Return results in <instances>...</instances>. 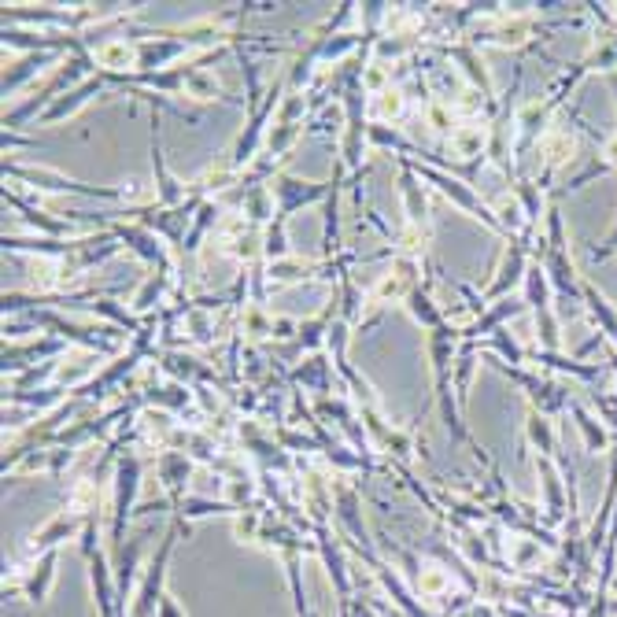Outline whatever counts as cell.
<instances>
[{"mask_svg": "<svg viewBox=\"0 0 617 617\" xmlns=\"http://www.w3.org/2000/svg\"><path fill=\"white\" fill-rule=\"evenodd\" d=\"M56 63H60V52H37V56H26L19 67H8V71H4V97H15L34 74L49 71Z\"/></svg>", "mask_w": 617, "mask_h": 617, "instance_id": "14", "label": "cell"}, {"mask_svg": "<svg viewBox=\"0 0 617 617\" xmlns=\"http://www.w3.org/2000/svg\"><path fill=\"white\" fill-rule=\"evenodd\" d=\"M159 617H185V610L178 606L174 595H163V603H159Z\"/></svg>", "mask_w": 617, "mask_h": 617, "instance_id": "26", "label": "cell"}, {"mask_svg": "<svg viewBox=\"0 0 617 617\" xmlns=\"http://www.w3.org/2000/svg\"><path fill=\"white\" fill-rule=\"evenodd\" d=\"M340 617H351V599H340Z\"/></svg>", "mask_w": 617, "mask_h": 617, "instance_id": "27", "label": "cell"}, {"mask_svg": "<svg viewBox=\"0 0 617 617\" xmlns=\"http://www.w3.org/2000/svg\"><path fill=\"white\" fill-rule=\"evenodd\" d=\"M189 533V521L174 510V518H170L167 533L159 540V551L152 555L145 569V581L137 584L134 599H130V610L126 617H159V603H163V595H167V562H170V551L178 544V536Z\"/></svg>", "mask_w": 617, "mask_h": 617, "instance_id": "2", "label": "cell"}, {"mask_svg": "<svg viewBox=\"0 0 617 617\" xmlns=\"http://www.w3.org/2000/svg\"><path fill=\"white\" fill-rule=\"evenodd\" d=\"M26 182L34 189H45V193H78V196H93V200H126V189H104V185H85L74 182L60 170L49 167H19V163H4V182Z\"/></svg>", "mask_w": 617, "mask_h": 617, "instance_id": "4", "label": "cell"}, {"mask_svg": "<svg viewBox=\"0 0 617 617\" xmlns=\"http://www.w3.org/2000/svg\"><path fill=\"white\" fill-rule=\"evenodd\" d=\"M56 566H60V551H45V555L30 566V573L23 577V592L30 603H45V599H49L52 584H56Z\"/></svg>", "mask_w": 617, "mask_h": 617, "instance_id": "13", "label": "cell"}, {"mask_svg": "<svg viewBox=\"0 0 617 617\" xmlns=\"http://www.w3.org/2000/svg\"><path fill=\"white\" fill-rule=\"evenodd\" d=\"M156 473H159V484L167 488V503H178V499H185V484H189V473H193V459L185 451L167 448L156 459Z\"/></svg>", "mask_w": 617, "mask_h": 617, "instance_id": "11", "label": "cell"}, {"mask_svg": "<svg viewBox=\"0 0 617 617\" xmlns=\"http://www.w3.org/2000/svg\"><path fill=\"white\" fill-rule=\"evenodd\" d=\"M141 477H145V459L137 451H126L115 459V473H111V558L119 555L126 544V521L134 514L137 492H141Z\"/></svg>", "mask_w": 617, "mask_h": 617, "instance_id": "3", "label": "cell"}, {"mask_svg": "<svg viewBox=\"0 0 617 617\" xmlns=\"http://www.w3.org/2000/svg\"><path fill=\"white\" fill-rule=\"evenodd\" d=\"M407 108V100H403L400 89H392L388 85L385 93H374V97H366V115L374 126H388V122H396Z\"/></svg>", "mask_w": 617, "mask_h": 617, "instance_id": "16", "label": "cell"}, {"mask_svg": "<svg viewBox=\"0 0 617 617\" xmlns=\"http://www.w3.org/2000/svg\"><path fill=\"white\" fill-rule=\"evenodd\" d=\"M448 56L455 63H462V71L470 74L473 89H481L484 97H492V82H488V71H484L481 52L473 49V45H455V49H448Z\"/></svg>", "mask_w": 617, "mask_h": 617, "instance_id": "18", "label": "cell"}, {"mask_svg": "<svg viewBox=\"0 0 617 617\" xmlns=\"http://www.w3.org/2000/svg\"><path fill=\"white\" fill-rule=\"evenodd\" d=\"M167 292H170V274H156V270H152V274L145 278V285L137 289L134 311H137V315H145V318L156 315V307L163 303V296H167Z\"/></svg>", "mask_w": 617, "mask_h": 617, "instance_id": "19", "label": "cell"}, {"mask_svg": "<svg viewBox=\"0 0 617 617\" xmlns=\"http://www.w3.org/2000/svg\"><path fill=\"white\" fill-rule=\"evenodd\" d=\"M525 436H529V444H533V448L540 451V455L555 459L558 440H555V429H551V422H547L544 414L529 411V422H525Z\"/></svg>", "mask_w": 617, "mask_h": 617, "instance_id": "21", "label": "cell"}, {"mask_svg": "<svg viewBox=\"0 0 617 617\" xmlns=\"http://www.w3.org/2000/svg\"><path fill=\"white\" fill-rule=\"evenodd\" d=\"M455 355H459V329L451 326H440L429 333V363H433V400H436V411H440V422H444V429L451 433V440L455 444H466V448L477 455V459L484 462V466H492V459H488V451H484V444H477L473 440V433L466 429V422H462V411H459V400L451 396V388H455V381H451V374H455Z\"/></svg>", "mask_w": 617, "mask_h": 617, "instance_id": "1", "label": "cell"}, {"mask_svg": "<svg viewBox=\"0 0 617 617\" xmlns=\"http://www.w3.org/2000/svg\"><path fill=\"white\" fill-rule=\"evenodd\" d=\"M292 385H303V392H315L318 400H326L333 392V363H326V355H311L303 366L285 370Z\"/></svg>", "mask_w": 617, "mask_h": 617, "instance_id": "12", "label": "cell"}, {"mask_svg": "<svg viewBox=\"0 0 617 617\" xmlns=\"http://www.w3.org/2000/svg\"><path fill=\"white\" fill-rule=\"evenodd\" d=\"M85 521H89V514H78V510H63V514H56V518L45 525V529H37L34 536H30V551H56L60 547V540H71V536H82Z\"/></svg>", "mask_w": 617, "mask_h": 617, "instance_id": "10", "label": "cell"}, {"mask_svg": "<svg viewBox=\"0 0 617 617\" xmlns=\"http://www.w3.org/2000/svg\"><path fill=\"white\" fill-rule=\"evenodd\" d=\"M573 148H577V141H573L569 130H562V134H547L544 145H540V152L547 156V174H551L555 167H562V163L573 156Z\"/></svg>", "mask_w": 617, "mask_h": 617, "instance_id": "22", "label": "cell"}, {"mask_svg": "<svg viewBox=\"0 0 617 617\" xmlns=\"http://www.w3.org/2000/svg\"><path fill=\"white\" fill-rule=\"evenodd\" d=\"M108 230L115 241L141 255L156 274H174V259H170L167 244H163V237L156 230H148L141 222H108Z\"/></svg>", "mask_w": 617, "mask_h": 617, "instance_id": "5", "label": "cell"}, {"mask_svg": "<svg viewBox=\"0 0 617 617\" xmlns=\"http://www.w3.org/2000/svg\"><path fill=\"white\" fill-rule=\"evenodd\" d=\"M422 178L414 174V167L407 159H400V193H403V207H407V226L418 233H429L433 226V215H429V200H425Z\"/></svg>", "mask_w": 617, "mask_h": 617, "instance_id": "8", "label": "cell"}, {"mask_svg": "<svg viewBox=\"0 0 617 617\" xmlns=\"http://www.w3.org/2000/svg\"><path fill=\"white\" fill-rule=\"evenodd\" d=\"M67 351V340L49 337V340H34V344H4V355H0V366L4 374H15V370H34L37 359H60Z\"/></svg>", "mask_w": 617, "mask_h": 617, "instance_id": "7", "label": "cell"}, {"mask_svg": "<svg viewBox=\"0 0 617 617\" xmlns=\"http://www.w3.org/2000/svg\"><path fill=\"white\" fill-rule=\"evenodd\" d=\"M152 167H156V185H159V193H156V204L159 207H182L189 196H185V185L174 178L167 170V163H163V145H159V115L152 111Z\"/></svg>", "mask_w": 617, "mask_h": 617, "instance_id": "9", "label": "cell"}, {"mask_svg": "<svg viewBox=\"0 0 617 617\" xmlns=\"http://www.w3.org/2000/svg\"><path fill=\"white\" fill-rule=\"evenodd\" d=\"M569 411H573V418H577V425H581L588 451H603L606 448V429H603V425L595 422V418L584 411V407H577V403H569Z\"/></svg>", "mask_w": 617, "mask_h": 617, "instance_id": "23", "label": "cell"}, {"mask_svg": "<svg viewBox=\"0 0 617 617\" xmlns=\"http://www.w3.org/2000/svg\"><path fill=\"white\" fill-rule=\"evenodd\" d=\"M496 363V370L499 374H507L510 381L518 388H525V396L533 400V411L536 414H555V411H562L569 403V396H566V388L558 385V381H544V377H533V374H525V370H518V366H510V363H503V359H492Z\"/></svg>", "mask_w": 617, "mask_h": 617, "instance_id": "6", "label": "cell"}, {"mask_svg": "<svg viewBox=\"0 0 617 617\" xmlns=\"http://www.w3.org/2000/svg\"><path fill=\"white\" fill-rule=\"evenodd\" d=\"M403 307H407L414 322H418L422 329H429V333H433V329H440V326H448V315H444V307H440V303L429 296V289H422V285H418V289L407 296V303H403Z\"/></svg>", "mask_w": 617, "mask_h": 617, "instance_id": "15", "label": "cell"}, {"mask_svg": "<svg viewBox=\"0 0 617 617\" xmlns=\"http://www.w3.org/2000/svg\"><path fill=\"white\" fill-rule=\"evenodd\" d=\"M425 119H429V126H433L436 134H455L459 126H455V115H451V108H444V104H429L425 108Z\"/></svg>", "mask_w": 617, "mask_h": 617, "instance_id": "24", "label": "cell"}, {"mask_svg": "<svg viewBox=\"0 0 617 617\" xmlns=\"http://www.w3.org/2000/svg\"><path fill=\"white\" fill-rule=\"evenodd\" d=\"M584 303H588L592 318L599 322V333H606L617 344V311L610 307V300H606L603 292H595V285H584Z\"/></svg>", "mask_w": 617, "mask_h": 617, "instance_id": "20", "label": "cell"}, {"mask_svg": "<svg viewBox=\"0 0 617 617\" xmlns=\"http://www.w3.org/2000/svg\"><path fill=\"white\" fill-rule=\"evenodd\" d=\"M222 200H211V196H207L204 204H200V211H196V218H193V226H189V233H185V255H196V248H200V241H204V233L211 230V226H215L218 222V215H222Z\"/></svg>", "mask_w": 617, "mask_h": 617, "instance_id": "17", "label": "cell"}, {"mask_svg": "<svg viewBox=\"0 0 617 617\" xmlns=\"http://www.w3.org/2000/svg\"><path fill=\"white\" fill-rule=\"evenodd\" d=\"M448 588V573L444 569H422V592L425 595H436Z\"/></svg>", "mask_w": 617, "mask_h": 617, "instance_id": "25", "label": "cell"}]
</instances>
